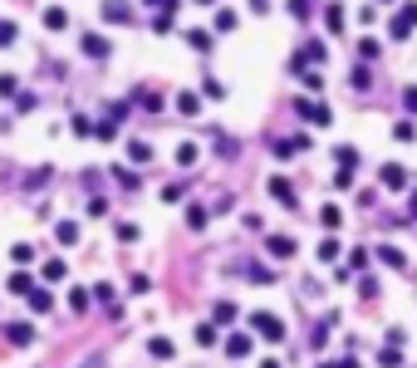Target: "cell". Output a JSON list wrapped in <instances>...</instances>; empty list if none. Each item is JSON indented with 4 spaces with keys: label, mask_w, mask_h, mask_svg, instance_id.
Instances as JSON below:
<instances>
[{
    "label": "cell",
    "mask_w": 417,
    "mask_h": 368,
    "mask_svg": "<svg viewBox=\"0 0 417 368\" xmlns=\"http://www.w3.org/2000/svg\"><path fill=\"white\" fill-rule=\"evenodd\" d=\"M280 275L270 270V266H250V285H275Z\"/></svg>",
    "instance_id": "23"
},
{
    "label": "cell",
    "mask_w": 417,
    "mask_h": 368,
    "mask_svg": "<svg viewBox=\"0 0 417 368\" xmlns=\"http://www.w3.org/2000/svg\"><path fill=\"white\" fill-rule=\"evenodd\" d=\"M93 300H98V304H109V309H113V290H109V285H93Z\"/></svg>",
    "instance_id": "47"
},
{
    "label": "cell",
    "mask_w": 417,
    "mask_h": 368,
    "mask_svg": "<svg viewBox=\"0 0 417 368\" xmlns=\"http://www.w3.org/2000/svg\"><path fill=\"white\" fill-rule=\"evenodd\" d=\"M393 138H398V142H412V138H417V128H412V123H398V128H393Z\"/></svg>",
    "instance_id": "43"
},
{
    "label": "cell",
    "mask_w": 417,
    "mask_h": 368,
    "mask_svg": "<svg viewBox=\"0 0 417 368\" xmlns=\"http://www.w3.org/2000/svg\"><path fill=\"white\" fill-rule=\"evenodd\" d=\"M84 368H98V358H89V363H84Z\"/></svg>",
    "instance_id": "53"
},
{
    "label": "cell",
    "mask_w": 417,
    "mask_h": 368,
    "mask_svg": "<svg viewBox=\"0 0 417 368\" xmlns=\"http://www.w3.org/2000/svg\"><path fill=\"white\" fill-rule=\"evenodd\" d=\"M378 363H383V368H402V353H398V344H388V349L378 353Z\"/></svg>",
    "instance_id": "28"
},
{
    "label": "cell",
    "mask_w": 417,
    "mask_h": 368,
    "mask_svg": "<svg viewBox=\"0 0 417 368\" xmlns=\"http://www.w3.org/2000/svg\"><path fill=\"white\" fill-rule=\"evenodd\" d=\"M15 35H20V25H15V20H0V49H10V44H15Z\"/></svg>",
    "instance_id": "24"
},
{
    "label": "cell",
    "mask_w": 417,
    "mask_h": 368,
    "mask_svg": "<svg viewBox=\"0 0 417 368\" xmlns=\"http://www.w3.org/2000/svg\"><path fill=\"white\" fill-rule=\"evenodd\" d=\"M118 241H123V246H133V241H138V226H128V221H123V226H118Z\"/></svg>",
    "instance_id": "50"
},
{
    "label": "cell",
    "mask_w": 417,
    "mask_h": 368,
    "mask_svg": "<svg viewBox=\"0 0 417 368\" xmlns=\"http://www.w3.org/2000/svg\"><path fill=\"white\" fill-rule=\"evenodd\" d=\"M206 221H212V212H206V206H187V226H192V231H201Z\"/></svg>",
    "instance_id": "20"
},
{
    "label": "cell",
    "mask_w": 417,
    "mask_h": 368,
    "mask_svg": "<svg viewBox=\"0 0 417 368\" xmlns=\"http://www.w3.org/2000/svg\"><path fill=\"white\" fill-rule=\"evenodd\" d=\"M49 182V167H35L30 177H25V192H35V187H44Z\"/></svg>",
    "instance_id": "34"
},
{
    "label": "cell",
    "mask_w": 417,
    "mask_h": 368,
    "mask_svg": "<svg viewBox=\"0 0 417 368\" xmlns=\"http://www.w3.org/2000/svg\"><path fill=\"white\" fill-rule=\"evenodd\" d=\"M84 55L89 59H109V39L103 35H84Z\"/></svg>",
    "instance_id": "8"
},
{
    "label": "cell",
    "mask_w": 417,
    "mask_h": 368,
    "mask_svg": "<svg viewBox=\"0 0 417 368\" xmlns=\"http://www.w3.org/2000/svg\"><path fill=\"white\" fill-rule=\"evenodd\" d=\"M15 84H20V79H15V74H0V98H15V93H20V89H15Z\"/></svg>",
    "instance_id": "36"
},
{
    "label": "cell",
    "mask_w": 417,
    "mask_h": 368,
    "mask_svg": "<svg viewBox=\"0 0 417 368\" xmlns=\"http://www.w3.org/2000/svg\"><path fill=\"white\" fill-rule=\"evenodd\" d=\"M412 217H417V196H412Z\"/></svg>",
    "instance_id": "54"
},
{
    "label": "cell",
    "mask_w": 417,
    "mask_h": 368,
    "mask_svg": "<svg viewBox=\"0 0 417 368\" xmlns=\"http://www.w3.org/2000/svg\"><path fill=\"white\" fill-rule=\"evenodd\" d=\"M196 344L212 349V344H216V324H196Z\"/></svg>",
    "instance_id": "30"
},
{
    "label": "cell",
    "mask_w": 417,
    "mask_h": 368,
    "mask_svg": "<svg viewBox=\"0 0 417 368\" xmlns=\"http://www.w3.org/2000/svg\"><path fill=\"white\" fill-rule=\"evenodd\" d=\"M378 260H383L388 270H402V266H407V255H402L398 246H378Z\"/></svg>",
    "instance_id": "11"
},
{
    "label": "cell",
    "mask_w": 417,
    "mask_h": 368,
    "mask_svg": "<svg viewBox=\"0 0 417 368\" xmlns=\"http://www.w3.org/2000/svg\"><path fill=\"white\" fill-rule=\"evenodd\" d=\"M285 10H290L295 20H309V15H315V0H285Z\"/></svg>",
    "instance_id": "15"
},
{
    "label": "cell",
    "mask_w": 417,
    "mask_h": 368,
    "mask_svg": "<svg viewBox=\"0 0 417 368\" xmlns=\"http://www.w3.org/2000/svg\"><path fill=\"white\" fill-rule=\"evenodd\" d=\"M84 212H89V217H103V212H109V201H103V196H89Z\"/></svg>",
    "instance_id": "42"
},
{
    "label": "cell",
    "mask_w": 417,
    "mask_h": 368,
    "mask_svg": "<svg viewBox=\"0 0 417 368\" xmlns=\"http://www.w3.org/2000/svg\"><path fill=\"white\" fill-rule=\"evenodd\" d=\"M266 250H270L275 260H290V255H295V236H270V241H266Z\"/></svg>",
    "instance_id": "7"
},
{
    "label": "cell",
    "mask_w": 417,
    "mask_h": 368,
    "mask_svg": "<svg viewBox=\"0 0 417 368\" xmlns=\"http://www.w3.org/2000/svg\"><path fill=\"white\" fill-rule=\"evenodd\" d=\"M103 20H113V25H133V6H128V0H103Z\"/></svg>",
    "instance_id": "4"
},
{
    "label": "cell",
    "mask_w": 417,
    "mask_h": 368,
    "mask_svg": "<svg viewBox=\"0 0 417 368\" xmlns=\"http://www.w3.org/2000/svg\"><path fill=\"white\" fill-rule=\"evenodd\" d=\"M231 320H236V304L221 300V304H216V324H231Z\"/></svg>",
    "instance_id": "38"
},
{
    "label": "cell",
    "mask_w": 417,
    "mask_h": 368,
    "mask_svg": "<svg viewBox=\"0 0 417 368\" xmlns=\"http://www.w3.org/2000/svg\"><path fill=\"white\" fill-rule=\"evenodd\" d=\"M147 353L152 358H177V344L172 339H147Z\"/></svg>",
    "instance_id": "12"
},
{
    "label": "cell",
    "mask_w": 417,
    "mask_h": 368,
    "mask_svg": "<svg viewBox=\"0 0 417 368\" xmlns=\"http://www.w3.org/2000/svg\"><path fill=\"white\" fill-rule=\"evenodd\" d=\"M226 353H231V358H245V353H250V339H245V334H231V339H226Z\"/></svg>",
    "instance_id": "19"
},
{
    "label": "cell",
    "mask_w": 417,
    "mask_h": 368,
    "mask_svg": "<svg viewBox=\"0 0 417 368\" xmlns=\"http://www.w3.org/2000/svg\"><path fill=\"white\" fill-rule=\"evenodd\" d=\"M201 6H212V0H201Z\"/></svg>",
    "instance_id": "55"
},
{
    "label": "cell",
    "mask_w": 417,
    "mask_h": 368,
    "mask_svg": "<svg viewBox=\"0 0 417 368\" xmlns=\"http://www.w3.org/2000/svg\"><path fill=\"white\" fill-rule=\"evenodd\" d=\"M402 103H407V109H412V113H417V84H412V89H407V93H402Z\"/></svg>",
    "instance_id": "51"
},
{
    "label": "cell",
    "mask_w": 417,
    "mask_h": 368,
    "mask_svg": "<svg viewBox=\"0 0 417 368\" xmlns=\"http://www.w3.org/2000/svg\"><path fill=\"white\" fill-rule=\"evenodd\" d=\"M44 30H69V10L64 6H49L44 10Z\"/></svg>",
    "instance_id": "9"
},
{
    "label": "cell",
    "mask_w": 417,
    "mask_h": 368,
    "mask_svg": "<svg viewBox=\"0 0 417 368\" xmlns=\"http://www.w3.org/2000/svg\"><path fill=\"white\" fill-rule=\"evenodd\" d=\"M55 236H59V246H74V241H79V221H59Z\"/></svg>",
    "instance_id": "18"
},
{
    "label": "cell",
    "mask_w": 417,
    "mask_h": 368,
    "mask_svg": "<svg viewBox=\"0 0 417 368\" xmlns=\"http://www.w3.org/2000/svg\"><path fill=\"white\" fill-rule=\"evenodd\" d=\"M187 44L196 49V55H206V49H212V35L206 30H187Z\"/></svg>",
    "instance_id": "21"
},
{
    "label": "cell",
    "mask_w": 417,
    "mask_h": 368,
    "mask_svg": "<svg viewBox=\"0 0 417 368\" xmlns=\"http://www.w3.org/2000/svg\"><path fill=\"white\" fill-rule=\"evenodd\" d=\"M10 255L20 260V266H30V260H35V246H30V241H15V246H10Z\"/></svg>",
    "instance_id": "26"
},
{
    "label": "cell",
    "mask_w": 417,
    "mask_h": 368,
    "mask_svg": "<svg viewBox=\"0 0 417 368\" xmlns=\"http://www.w3.org/2000/svg\"><path fill=\"white\" fill-rule=\"evenodd\" d=\"M319 221H324V226L334 231V226H344V212H339V206L329 201V206H319Z\"/></svg>",
    "instance_id": "22"
},
{
    "label": "cell",
    "mask_w": 417,
    "mask_h": 368,
    "mask_svg": "<svg viewBox=\"0 0 417 368\" xmlns=\"http://www.w3.org/2000/svg\"><path fill=\"white\" fill-rule=\"evenodd\" d=\"M295 113H299L304 123H319V128L329 123V109H324L319 98H295Z\"/></svg>",
    "instance_id": "2"
},
{
    "label": "cell",
    "mask_w": 417,
    "mask_h": 368,
    "mask_svg": "<svg viewBox=\"0 0 417 368\" xmlns=\"http://www.w3.org/2000/svg\"><path fill=\"white\" fill-rule=\"evenodd\" d=\"M133 98H138V103H142V109H147V113H152V109H163V98H158V93H152V89H138V93H133Z\"/></svg>",
    "instance_id": "27"
},
{
    "label": "cell",
    "mask_w": 417,
    "mask_h": 368,
    "mask_svg": "<svg viewBox=\"0 0 417 368\" xmlns=\"http://www.w3.org/2000/svg\"><path fill=\"white\" fill-rule=\"evenodd\" d=\"M334 182H339V192H349V187H353V172H349V167H339V172H334Z\"/></svg>",
    "instance_id": "48"
},
{
    "label": "cell",
    "mask_w": 417,
    "mask_h": 368,
    "mask_svg": "<svg viewBox=\"0 0 417 368\" xmlns=\"http://www.w3.org/2000/svg\"><path fill=\"white\" fill-rule=\"evenodd\" d=\"M324 25H329V30H344V10L329 6V10H324Z\"/></svg>",
    "instance_id": "39"
},
{
    "label": "cell",
    "mask_w": 417,
    "mask_h": 368,
    "mask_svg": "<svg viewBox=\"0 0 417 368\" xmlns=\"http://www.w3.org/2000/svg\"><path fill=\"white\" fill-rule=\"evenodd\" d=\"M113 177H118L123 187H138V172H128V167H113Z\"/></svg>",
    "instance_id": "49"
},
{
    "label": "cell",
    "mask_w": 417,
    "mask_h": 368,
    "mask_svg": "<svg viewBox=\"0 0 417 368\" xmlns=\"http://www.w3.org/2000/svg\"><path fill=\"white\" fill-rule=\"evenodd\" d=\"M216 30L231 35V30H236V15H231V10H216Z\"/></svg>",
    "instance_id": "40"
},
{
    "label": "cell",
    "mask_w": 417,
    "mask_h": 368,
    "mask_svg": "<svg viewBox=\"0 0 417 368\" xmlns=\"http://www.w3.org/2000/svg\"><path fill=\"white\" fill-rule=\"evenodd\" d=\"M358 59H363V64L378 59V39H358Z\"/></svg>",
    "instance_id": "33"
},
{
    "label": "cell",
    "mask_w": 417,
    "mask_h": 368,
    "mask_svg": "<svg viewBox=\"0 0 417 368\" xmlns=\"http://www.w3.org/2000/svg\"><path fill=\"white\" fill-rule=\"evenodd\" d=\"M201 109V93H177V113H196Z\"/></svg>",
    "instance_id": "25"
},
{
    "label": "cell",
    "mask_w": 417,
    "mask_h": 368,
    "mask_svg": "<svg viewBox=\"0 0 417 368\" xmlns=\"http://www.w3.org/2000/svg\"><path fill=\"white\" fill-rule=\"evenodd\" d=\"M128 163H138V167H147V163H152V147H147L142 138H133V142H128Z\"/></svg>",
    "instance_id": "10"
},
{
    "label": "cell",
    "mask_w": 417,
    "mask_h": 368,
    "mask_svg": "<svg viewBox=\"0 0 417 368\" xmlns=\"http://www.w3.org/2000/svg\"><path fill=\"white\" fill-rule=\"evenodd\" d=\"M128 290H133V295H147V290H152V280H147V275H133V280H128Z\"/></svg>",
    "instance_id": "45"
},
{
    "label": "cell",
    "mask_w": 417,
    "mask_h": 368,
    "mask_svg": "<svg viewBox=\"0 0 417 368\" xmlns=\"http://www.w3.org/2000/svg\"><path fill=\"white\" fill-rule=\"evenodd\" d=\"M329 368H363V363H353V358H339V363H329Z\"/></svg>",
    "instance_id": "52"
},
{
    "label": "cell",
    "mask_w": 417,
    "mask_h": 368,
    "mask_svg": "<svg viewBox=\"0 0 417 368\" xmlns=\"http://www.w3.org/2000/svg\"><path fill=\"white\" fill-rule=\"evenodd\" d=\"M44 280H49V285H64V280H69L64 260H49V266H44Z\"/></svg>",
    "instance_id": "16"
},
{
    "label": "cell",
    "mask_w": 417,
    "mask_h": 368,
    "mask_svg": "<svg viewBox=\"0 0 417 368\" xmlns=\"http://www.w3.org/2000/svg\"><path fill=\"white\" fill-rule=\"evenodd\" d=\"M6 334H10V344H20V349H25V344H35V324H10Z\"/></svg>",
    "instance_id": "14"
},
{
    "label": "cell",
    "mask_w": 417,
    "mask_h": 368,
    "mask_svg": "<svg viewBox=\"0 0 417 368\" xmlns=\"http://www.w3.org/2000/svg\"><path fill=\"white\" fill-rule=\"evenodd\" d=\"M69 309L84 314V309H89V290H69Z\"/></svg>",
    "instance_id": "35"
},
{
    "label": "cell",
    "mask_w": 417,
    "mask_h": 368,
    "mask_svg": "<svg viewBox=\"0 0 417 368\" xmlns=\"http://www.w3.org/2000/svg\"><path fill=\"white\" fill-rule=\"evenodd\" d=\"M319 260H339V241H319Z\"/></svg>",
    "instance_id": "44"
},
{
    "label": "cell",
    "mask_w": 417,
    "mask_h": 368,
    "mask_svg": "<svg viewBox=\"0 0 417 368\" xmlns=\"http://www.w3.org/2000/svg\"><path fill=\"white\" fill-rule=\"evenodd\" d=\"M250 329H255L260 339H266V344H280V339H285L280 314H266V309H260V314H250Z\"/></svg>",
    "instance_id": "1"
},
{
    "label": "cell",
    "mask_w": 417,
    "mask_h": 368,
    "mask_svg": "<svg viewBox=\"0 0 417 368\" xmlns=\"http://www.w3.org/2000/svg\"><path fill=\"white\" fill-rule=\"evenodd\" d=\"M25 300H30V309H35V314H44L49 304H55V300H49V290H39V285H35V290H30Z\"/></svg>",
    "instance_id": "17"
},
{
    "label": "cell",
    "mask_w": 417,
    "mask_h": 368,
    "mask_svg": "<svg viewBox=\"0 0 417 368\" xmlns=\"http://www.w3.org/2000/svg\"><path fill=\"white\" fill-rule=\"evenodd\" d=\"M270 196H275L280 206H299V201H295V187H290L285 177H270Z\"/></svg>",
    "instance_id": "6"
},
{
    "label": "cell",
    "mask_w": 417,
    "mask_h": 368,
    "mask_svg": "<svg viewBox=\"0 0 417 368\" xmlns=\"http://www.w3.org/2000/svg\"><path fill=\"white\" fill-rule=\"evenodd\" d=\"M353 89H373V79H369V64H358V69H353Z\"/></svg>",
    "instance_id": "41"
},
{
    "label": "cell",
    "mask_w": 417,
    "mask_h": 368,
    "mask_svg": "<svg viewBox=\"0 0 417 368\" xmlns=\"http://www.w3.org/2000/svg\"><path fill=\"white\" fill-rule=\"evenodd\" d=\"M201 98H226V84H221V79H206V84H201Z\"/></svg>",
    "instance_id": "31"
},
{
    "label": "cell",
    "mask_w": 417,
    "mask_h": 368,
    "mask_svg": "<svg viewBox=\"0 0 417 368\" xmlns=\"http://www.w3.org/2000/svg\"><path fill=\"white\" fill-rule=\"evenodd\" d=\"M412 30H417V6H402V10L393 15V25H388V35H393V39H407Z\"/></svg>",
    "instance_id": "3"
},
{
    "label": "cell",
    "mask_w": 417,
    "mask_h": 368,
    "mask_svg": "<svg viewBox=\"0 0 417 368\" xmlns=\"http://www.w3.org/2000/svg\"><path fill=\"white\" fill-rule=\"evenodd\" d=\"M93 138H103V142H113V138H118V118H109V123H98V128H93Z\"/></svg>",
    "instance_id": "32"
},
{
    "label": "cell",
    "mask_w": 417,
    "mask_h": 368,
    "mask_svg": "<svg viewBox=\"0 0 417 368\" xmlns=\"http://www.w3.org/2000/svg\"><path fill=\"white\" fill-rule=\"evenodd\" d=\"M6 290H10V295H30V290H35V280H30L25 270H15V275L6 280Z\"/></svg>",
    "instance_id": "13"
},
{
    "label": "cell",
    "mask_w": 417,
    "mask_h": 368,
    "mask_svg": "<svg viewBox=\"0 0 417 368\" xmlns=\"http://www.w3.org/2000/svg\"><path fill=\"white\" fill-rule=\"evenodd\" d=\"M177 163H182V167L196 163V142H182V147H177Z\"/></svg>",
    "instance_id": "37"
},
{
    "label": "cell",
    "mask_w": 417,
    "mask_h": 368,
    "mask_svg": "<svg viewBox=\"0 0 417 368\" xmlns=\"http://www.w3.org/2000/svg\"><path fill=\"white\" fill-rule=\"evenodd\" d=\"M304 89H309V93H319V89H324V79H319L315 69H304Z\"/></svg>",
    "instance_id": "46"
},
{
    "label": "cell",
    "mask_w": 417,
    "mask_h": 368,
    "mask_svg": "<svg viewBox=\"0 0 417 368\" xmlns=\"http://www.w3.org/2000/svg\"><path fill=\"white\" fill-rule=\"evenodd\" d=\"M378 182H383L388 192H398V187H407V167H398V163H383V167H378Z\"/></svg>",
    "instance_id": "5"
},
{
    "label": "cell",
    "mask_w": 417,
    "mask_h": 368,
    "mask_svg": "<svg viewBox=\"0 0 417 368\" xmlns=\"http://www.w3.org/2000/svg\"><path fill=\"white\" fill-rule=\"evenodd\" d=\"M334 163H339V167H349V172H353V167H358V152H353V147H339V152H334Z\"/></svg>",
    "instance_id": "29"
}]
</instances>
